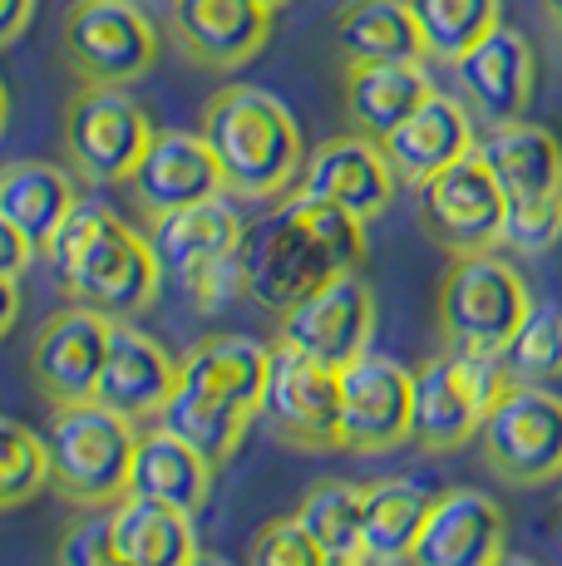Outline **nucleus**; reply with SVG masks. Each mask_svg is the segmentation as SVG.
<instances>
[{"mask_svg": "<svg viewBox=\"0 0 562 566\" xmlns=\"http://www.w3.org/2000/svg\"><path fill=\"white\" fill-rule=\"evenodd\" d=\"M548 6H553V10H558V6H562V0H548Z\"/></svg>", "mask_w": 562, "mask_h": 566, "instance_id": "09e8293b", "label": "nucleus"}, {"mask_svg": "<svg viewBox=\"0 0 562 566\" xmlns=\"http://www.w3.org/2000/svg\"><path fill=\"white\" fill-rule=\"evenodd\" d=\"M90 566H128V562L118 557V552H110V557H100V562H90Z\"/></svg>", "mask_w": 562, "mask_h": 566, "instance_id": "c03bdc74", "label": "nucleus"}, {"mask_svg": "<svg viewBox=\"0 0 562 566\" xmlns=\"http://www.w3.org/2000/svg\"><path fill=\"white\" fill-rule=\"evenodd\" d=\"M336 50L345 54V64L425 60L409 0H345L336 10Z\"/></svg>", "mask_w": 562, "mask_h": 566, "instance_id": "c756f323", "label": "nucleus"}, {"mask_svg": "<svg viewBox=\"0 0 562 566\" xmlns=\"http://www.w3.org/2000/svg\"><path fill=\"white\" fill-rule=\"evenodd\" d=\"M301 527L316 537L326 557H361V522H365V483L345 478H321L306 488L296 507Z\"/></svg>", "mask_w": 562, "mask_h": 566, "instance_id": "2f4dec72", "label": "nucleus"}, {"mask_svg": "<svg viewBox=\"0 0 562 566\" xmlns=\"http://www.w3.org/2000/svg\"><path fill=\"white\" fill-rule=\"evenodd\" d=\"M45 443H50V483L60 488V497H70L80 507H110L128 493L138 423H128L124 413L94 405V399L55 405Z\"/></svg>", "mask_w": 562, "mask_h": 566, "instance_id": "423d86ee", "label": "nucleus"}, {"mask_svg": "<svg viewBox=\"0 0 562 566\" xmlns=\"http://www.w3.org/2000/svg\"><path fill=\"white\" fill-rule=\"evenodd\" d=\"M154 134V118L124 84H84L64 108V154L84 182H128Z\"/></svg>", "mask_w": 562, "mask_h": 566, "instance_id": "6e6552de", "label": "nucleus"}, {"mask_svg": "<svg viewBox=\"0 0 562 566\" xmlns=\"http://www.w3.org/2000/svg\"><path fill=\"white\" fill-rule=\"evenodd\" d=\"M262 419L291 449L331 453L341 449V369H326L306 355L272 345V375H267Z\"/></svg>", "mask_w": 562, "mask_h": 566, "instance_id": "4468645a", "label": "nucleus"}, {"mask_svg": "<svg viewBox=\"0 0 562 566\" xmlns=\"http://www.w3.org/2000/svg\"><path fill=\"white\" fill-rule=\"evenodd\" d=\"M454 74H459L464 104L479 108L489 124H513V118H523L528 104H533V90H538L533 45H528V35L513 25H493L479 45L454 60Z\"/></svg>", "mask_w": 562, "mask_h": 566, "instance_id": "6ab92c4d", "label": "nucleus"}, {"mask_svg": "<svg viewBox=\"0 0 562 566\" xmlns=\"http://www.w3.org/2000/svg\"><path fill=\"white\" fill-rule=\"evenodd\" d=\"M15 321H20V281L0 276V340L15 331Z\"/></svg>", "mask_w": 562, "mask_h": 566, "instance_id": "ea45409f", "label": "nucleus"}, {"mask_svg": "<svg viewBox=\"0 0 562 566\" xmlns=\"http://www.w3.org/2000/svg\"><path fill=\"white\" fill-rule=\"evenodd\" d=\"M30 15H35V0H0V50L25 35Z\"/></svg>", "mask_w": 562, "mask_h": 566, "instance_id": "58836bf2", "label": "nucleus"}, {"mask_svg": "<svg viewBox=\"0 0 562 566\" xmlns=\"http://www.w3.org/2000/svg\"><path fill=\"white\" fill-rule=\"evenodd\" d=\"M148 247H154L164 276L183 281L188 271L208 266V261L242 252L247 222L218 192V198H202V202H188V207H173L164 217H148Z\"/></svg>", "mask_w": 562, "mask_h": 566, "instance_id": "4be33fe9", "label": "nucleus"}, {"mask_svg": "<svg viewBox=\"0 0 562 566\" xmlns=\"http://www.w3.org/2000/svg\"><path fill=\"white\" fill-rule=\"evenodd\" d=\"M395 182H399V172H395L381 138L341 134V138H326L316 154H306V168H301L296 188L321 202L345 207V212H355L361 222H375V217L395 202Z\"/></svg>", "mask_w": 562, "mask_h": 566, "instance_id": "f3484780", "label": "nucleus"}, {"mask_svg": "<svg viewBox=\"0 0 562 566\" xmlns=\"http://www.w3.org/2000/svg\"><path fill=\"white\" fill-rule=\"evenodd\" d=\"M114 321L90 306H64L55 311L30 340V379L50 405H84L94 399L104 369V350H110Z\"/></svg>", "mask_w": 562, "mask_h": 566, "instance_id": "2eb2a0df", "label": "nucleus"}, {"mask_svg": "<svg viewBox=\"0 0 562 566\" xmlns=\"http://www.w3.org/2000/svg\"><path fill=\"white\" fill-rule=\"evenodd\" d=\"M435 503L419 478L409 473H391L365 483V522H361V562L365 566H399L409 562V547H415L419 527H425V513Z\"/></svg>", "mask_w": 562, "mask_h": 566, "instance_id": "cd10ccee", "label": "nucleus"}, {"mask_svg": "<svg viewBox=\"0 0 562 566\" xmlns=\"http://www.w3.org/2000/svg\"><path fill=\"white\" fill-rule=\"evenodd\" d=\"M473 154L499 178L503 198H538V192H562V144L553 128L513 118V124H489Z\"/></svg>", "mask_w": 562, "mask_h": 566, "instance_id": "bb28decb", "label": "nucleus"}, {"mask_svg": "<svg viewBox=\"0 0 562 566\" xmlns=\"http://www.w3.org/2000/svg\"><path fill=\"white\" fill-rule=\"evenodd\" d=\"M50 488V443L30 423L0 413V513L25 507Z\"/></svg>", "mask_w": 562, "mask_h": 566, "instance_id": "72a5a7b5", "label": "nucleus"}, {"mask_svg": "<svg viewBox=\"0 0 562 566\" xmlns=\"http://www.w3.org/2000/svg\"><path fill=\"white\" fill-rule=\"evenodd\" d=\"M247 296L267 311H287L316 286L345 276L365 261V222L311 192H287V202L247 232Z\"/></svg>", "mask_w": 562, "mask_h": 566, "instance_id": "f257e3e1", "label": "nucleus"}, {"mask_svg": "<svg viewBox=\"0 0 562 566\" xmlns=\"http://www.w3.org/2000/svg\"><path fill=\"white\" fill-rule=\"evenodd\" d=\"M331 557L316 547L301 517H272L252 532V547H247V566H326Z\"/></svg>", "mask_w": 562, "mask_h": 566, "instance_id": "c9c22d12", "label": "nucleus"}, {"mask_svg": "<svg viewBox=\"0 0 562 566\" xmlns=\"http://www.w3.org/2000/svg\"><path fill=\"white\" fill-rule=\"evenodd\" d=\"M375 335V296L355 271L316 286L311 296H301L296 306L277 315V345L306 355V360L345 369L355 355L371 350Z\"/></svg>", "mask_w": 562, "mask_h": 566, "instance_id": "9b49d317", "label": "nucleus"}, {"mask_svg": "<svg viewBox=\"0 0 562 566\" xmlns=\"http://www.w3.org/2000/svg\"><path fill=\"white\" fill-rule=\"evenodd\" d=\"M419 222L429 227L439 247L449 256L469 252H493L503 242V212L508 198L479 154L449 163L445 172H435L429 182H419Z\"/></svg>", "mask_w": 562, "mask_h": 566, "instance_id": "f8f14e48", "label": "nucleus"}, {"mask_svg": "<svg viewBox=\"0 0 562 566\" xmlns=\"http://www.w3.org/2000/svg\"><path fill=\"white\" fill-rule=\"evenodd\" d=\"M508 552L503 503L479 488L435 493L405 566H493Z\"/></svg>", "mask_w": 562, "mask_h": 566, "instance_id": "dca6fc26", "label": "nucleus"}, {"mask_svg": "<svg viewBox=\"0 0 562 566\" xmlns=\"http://www.w3.org/2000/svg\"><path fill=\"white\" fill-rule=\"evenodd\" d=\"M202 138L222 168V192L247 202H277L301 182L306 144L277 94L257 84H227L202 108Z\"/></svg>", "mask_w": 562, "mask_h": 566, "instance_id": "20e7f679", "label": "nucleus"}, {"mask_svg": "<svg viewBox=\"0 0 562 566\" xmlns=\"http://www.w3.org/2000/svg\"><path fill=\"white\" fill-rule=\"evenodd\" d=\"M435 311L445 345L499 355L523 325V315L533 311V291H528L523 271L513 261H503L499 247H493V252L454 256V266L439 281Z\"/></svg>", "mask_w": 562, "mask_h": 566, "instance_id": "0eeeda50", "label": "nucleus"}, {"mask_svg": "<svg viewBox=\"0 0 562 566\" xmlns=\"http://www.w3.org/2000/svg\"><path fill=\"white\" fill-rule=\"evenodd\" d=\"M508 385H553L562 379V306H538L523 315L513 340L499 350Z\"/></svg>", "mask_w": 562, "mask_h": 566, "instance_id": "473e14b6", "label": "nucleus"}, {"mask_svg": "<svg viewBox=\"0 0 562 566\" xmlns=\"http://www.w3.org/2000/svg\"><path fill=\"white\" fill-rule=\"evenodd\" d=\"M74 202H80L74 172H64L60 163L25 158L0 168V217H10L35 252L55 237V227L74 212Z\"/></svg>", "mask_w": 562, "mask_h": 566, "instance_id": "c85d7f7f", "label": "nucleus"}, {"mask_svg": "<svg viewBox=\"0 0 562 566\" xmlns=\"http://www.w3.org/2000/svg\"><path fill=\"white\" fill-rule=\"evenodd\" d=\"M212 473H218V463L202 459L183 433L154 423V429H138L134 468H128V493L183 507V513L198 517L202 503L212 497Z\"/></svg>", "mask_w": 562, "mask_h": 566, "instance_id": "b1692460", "label": "nucleus"}, {"mask_svg": "<svg viewBox=\"0 0 562 566\" xmlns=\"http://www.w3.org/2000/svg\"><path fill=\"white\" fill-rule=\"evenodd\" d=\"M553 30H558V45H562V6L553 10Z\"/></svg>", "mask_w": 562, "mask_h": 566, "instance_id": "49530a36", "label": "nucleus"}, {"mask_svg": "<svg viewBox=\"0 0 562 566\" xmlns=\"http://www.w3.org/2000/svg\"><path fill=\"white\" fill-rule=\"evenodd\" d=\"M267 375H272V345L252 335H208L178 360L173 385L158 423L192 443L202 459L227 463L242 449L252 419L262 413Z\"/></svg>", "mask_w": 562, "mask_h": 566, "instance_id": "7ed1b4c3", "label": "nucleus"}, {"mask_svg": "<svg viewBox=\"0 0 562 566\" xmlns=\"http://www.w3.org/2000/svg\"><path fill=\"white\" fill-rule=\"evenodd\" d=\"M562 242V192H538V198H508L503 212V242L518 256H548Z\"/></svg>", "mask_w": 562, "mask_h": 566, "instance_id": "f704fd0d", "label": "nucleus"}, {"mask_svg": "<svg viewBox=\"0 0 562 566\" xmlns=\"http://www.w3.org/2000/svg\"><path fill=\"white\" fill-rule=\"evenodd\" d=\"M508 389L499 355L459 350L445 345L415 369V409H409V439L425 453H459L469 439H479L493 399Z\"/></svg>", "mask_w": 562, "mask_h": 566, "instance_id": "39448f33", "label": "nucleus"}, {"mask_svg": "<svg viewBox=\"0 0 562 566\" xmlns=\"http://www.w3.org/2000/svg\"><path fill=\"white\" fill-rule=\"evenodd\" d=\"M188 566H232V562H222V557H212V552H198Z\"/></svg>", "mask_w": 562, "mask_h": 566, "instance_id": "a19ab883", "label": "nucleus"}, {"mask_svg": "<svg viewBox=\"0 0 562 566\" xmlns=\"http://www.w3.org/2000/svg\"><path fill=\"white\" fill-rule=\"evenodd\" d=\"M173 35L202 70H242L272 40V6L262 0H173Z\"/></svg>", "mask_w": 562, "mask_h": 566, "instance_id": "aec40b11", "label": "nucleus"}, {"mask_svg": "<svg viewBox=\"0 0 562 566\" xmlns=\"http://www.w3.org/2000/svg\"><path fill=\"white\" fill-rule=\"evenodd\" d=\"M40 252L35 247H30V237L20 232L15 222H10V217H0V276H25L30 271V261H35Z\"/></svg>", "mask_w": 562, "mask_h": 566, "instance_id": "4c0bfd02", "label": "nucleus"}, {"mask_svg": "<svg viewBox=\"0 0 562 566\" xmlns=\"http://www.w3.org/2000/svg\"><path fill=\"white\" fill-rule=\"evenodd\" d=\"M409 10L425 40V60L445 64L473 50L493 25H503V0H409Z\"/></svg>", "mask_w": 562, "mask_h": 566, "instance_id": "7c9ffc66", "label": "nucleus"}, {"mask_svg": "<svg viewBox=\"0 0 562 566\" xmlns=\"http://www.w3.org/2000/svg\"><path fill=\"white\" fill-rule=\"evenodd\" d=\"M385 154H391L399 182H429L435 172H445L449 163L469 158L479 148V134H473V114L459 94H429L395 134L381 138Z\"/></svg>", "mask_w": 562, "mask_h": 566, "instance_id": "5701e85b", "label": "nucleus"}, {"mask_svg": "<svg viewBox=\"0 0 562 566\" xmlns=\"http://www.w3.org/2000/svg\"><path fill=\"white\" fill-rule=\"evenodd\" d=\"M493 566H538V562H528V557H513V552H503V557L493 562Z\"/></svg>", "mask_w": 562, "mask_h": 566, "instance_id": "79ce46f5", "label": "nucleus"}, {"mask_svg": "<svg viewBox=\"0 0 562 566\" xmlns=\"http://www.w3.org/2000/svg\"><path fill=\"white\" fill-rule=\"evenodd\" d=\"M6 114H10V94H6V80H0V128H6Z\"/></svg>", "mask_w": 562, "mask_h": 566, "instance_id": "37998d69", "label": "nucleus"}, {"mask_svg": "<svg viewBox=\"0 0 562 566\" xmlns=\"http://www.w3.org/2000/svg\"><path fill=\"white\" fill-rule=\"evenodd\" d=\"M326 566H365V562H361V557H331Z\"/></svg>", "mask_w": 562, "mask_h": 566, "instance_id": "a18cd8bd", "label": "nucleus"}, {"mask_svg": "<svg viewBox=\"0 0 562 566\" xmlns=\"http://www.w3.org/2000/svg\"><path fill=\"white\" fill-rule=\"evenodd\" d=\"M415 409V369L381 350L355 355L341 369V449L345 453H391L409 443Z\"/></svg>", "mask_w": 562, "mask_h": 566, "instance_id": "ddd939ff", "label": "nucleus"}, {"mask_svg": "<svg viewBox=\"0 0 562 566\" xmlns=\"http://www.w3.org/2000/svg\"><path fill=\"white\" fill-rule=\"evenodd\" d=\"M104 513H110L114 552L128 566H188L198 557V527H192V513H183V507L124 493Z\"/></svg>", "mask_w": 562, "mask_h": 566, "instance_id": "a878e982", "label": "nucleus"}, {"mask_svg": "<svg viewBox=\"0 0 562 566\" xmlns=\"http://www.w3.org/2000/svg\"><path fill=\"white\" fill-rule=\"evenodd\" d=\"M40 256L74 306H90L110 321L148 311L164 286V266L148 247V232H138L114 207L94 198L74 202V212L40 247Z\"/></svg>", "mask_w": 562, "mask_h": 566, "instance_id": "f03ea898", "label": "nucleus"}, {"mask_svg": "<svg viewBox=\"0 0 562 566\" xmlns=\"http://www.w3.org/2000/svg\"><path fill=\"white\" fill-rule=\"evenodd\" d=\"M173 385H178V360L164 350V340L138 331L134 321H114L94 405L124 413L128 423H158Z\"/></svg>", "mask_w": 562, "mask_h": 566, "instance_id": "a211bd4d", "label": "nucleus"}, {"mask_svg": "<svg viewBox=\"0 0 562 566\" xmlns=\"http://www.w3.org/2000/svg\"><path fill=\"white\" fill-rule=\"evenodd\" d=\"M178 286L188 291V301H192V311L198 315H218V311L232 306V301L247 296V256L237 252V256L208 261V266L188 271Z\"/></svg>", "mask_w": 562, "mask_h": 566, "instance_id": "e433bc0d", "label": "nucleus"}, {"mask_svg": "<svg viewBox=\"0 0 562 566\" xmlns=\"http://www.w3.org/2000/svg\"><path fill=\"white\" fill-rule=\"evenodd\" d=\"M128 188H134L144 217H164V212H173V207L218 198L222 168H218V158H212V148H208L202 134L168 128V134H154V144H148L144 158H138Z\"/></svg>", "mask_w": 562, "mask_h": 566, "instance_id": "412c9836", "label": "nucleus"}, {"mask_svg": "<svg viewBox=\"0 0 562 566\" xmlns=\"http://www.w3.org/2000/svg\"><path fill=\"white\" fill-rule=\"evenodd\" d=\"M483 463L513 488L562 478V399L548 385H508L479 429Z\"/></svg>", "mask_w": 562, "mask_h": 566, "instance_id": "1a4fd4ad", "label": "nucleus"}, {"mask_svg": "<svg viewBox=\"0 0 562 566\" xmlns=\"http://www.w3.org/2000/svg\"><path fill=\"white\" fill-rule=\"evenodd\" d=\"M435 94V80L419 60H385V64H345V114L355 134L385 138Z\"/></svg>", "mask_w": 562, "mask_h": 566, "instance_id": "393cba45", "label": "nucleus"}, {"mask_svg": "<svg viewBox=\"0 0 562 566\" xmlns=\"http://www.w3.org/2000/svg\"><path fill=\"white\" fill-rule=\"evenodd\" d=\"M64 60L84 84H134L154 70L158 30L138 0H74L64 15Z\"/></svg>", "mask_w": 562, "mask_h": 566, "instance_id": "9d476101", "label": "nucleus"}, {"mask_svg": "<svg viewBox=\"0 0 562 566\" xmlns=\"http://www.w3.org/2000/svg\"><path fill=\"white\" fill-rule=\"evenodd\" d=\"M262 6H272V10H281V6H287V0H262Z\"/></svg>", "mask_w": 562, "mask_h": 566, "instance_id": "de8ad7c7", "label": "nucleus"}]
</instances>
